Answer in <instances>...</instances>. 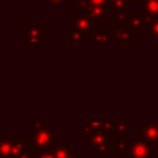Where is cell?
I'll list each match as a JSON object with an SVG mask.
<instances>
[{
    "mask_svg": "<svg viewBox=\"0 0 158 158\" xmlns=\"http://www.w3.org/2000/svg\"><path fill=\"white\" fill-rule=\"evenodd\" d=\"M85 143H88L98 154L106 158V154L110 153V143H111V136L105 130L94 131L90 132L88 136L84 137Z\"/></svg>",
    "mask_w": 158,
    "mask_h": 158,
    "instance_id": "7a4b0ae2",
    "label": "cell"
},
{
    "mask_svg": "<svg viewBox=\"0 0 158 158\" xmlns=\"http://www.w3.org/2000/svg\"><path fill=\"white\" fill-rule=\"evenodd\" d=\"M101 158H104V157H101Z\"/></svg>",
    "mask_w": 158,
    "mask_h": 158,
    "instance_id": "f546056e",
    "label": "cell"
},
{
    "mask_svg": "<svg viewBox=\"0 0 158 158\" xmlns=\"http://www.w3.org/2000/svg\"><path fill=\"white\" fill-rule=\"evenodd\" d=\"M86 4H91V5H100L104 7H109V0H85Z\"/></svg>",
    "mask_w": 158,
    "mask_h": 158,
    "instance_id": "7402d4cb",
    "label": "cell"
},
{
    "mask_svg": "<svg viewBox=\"0 0 158 158\" xmlns=\"http://www.w3.org/2000/svg\"><path fill=\"white\" fill-rule=\"evenodd\" d=\"M128 26L135 31H146L147 28V15L142 12H130L128 14Z\"/></svg>",
    "mask_w": 158,
    "mask_h": 158,
    "instance_id": "30bf717a",
    "label": "cell"
},
{
    "mask_svg": "<svg viewBox=\"0 0 158 158\" xmlns=\"http://www.w3.org/2000/svg\"><path fill=\"white\" fill-rule=\"evenodd\" d=\"M11 141V158H20L23 153L28 151V138L27 137H10Z\"/></svg>",
    "mask_w": 158,
    "mask_h": 158,
    "instance_id": "ba28073f",
    "label": "cell"
},
{
    "mask_svg": "<svg viewBox=\"0 0 158 158\" xmlns=\"http://www.w3.org/2000/svg\"><path fill=\"white\" fill-rule=\"evenodd\" d=\"M84 38H85V36L74 28L67 31V41L68 42H81Z\"/></svg>",
    "mask_w": 158,
    "mask_h": 158,
    "instance_id": "ffe728a7",
    "label": "cell"
},
{
    "mask_svg": "<svg viewBox=\"0 0 158 158\" xmlns=\"http://www.w3.org/2000/svg\"><path fill=\"white\" fill-rule=\"evenodd\" d=\"M28 151L33 153H41L47 149H52L56 144L54 131L48 127L43 121L28 120Z\"/></svg>",
    "mask_w": 158,
    "mask_h": 158,
    "instance_id": "6da1fadb",
    "label": "cell"
},
{
    "mask_svg": "<svg viewBox=\"0 0 158 158\" xmlns=\"http://www.w3.org/2000/svg\"><path fill=\"white\" fill-rule=\"evenodd\" d=\"M109 14L126 12L130 14V0H109Z\"/></svg>",
    "mask_w": 158,
    "mask_h": 158,
    "instance_id": "4fadbf2b",
    "label": "cell"
},
{
    "mask_svg": "<svg viewBox=\"0 0 158 158\" xmlns=\"http://www.w3.org/2000/svg\"><path fill=\"white\" fill-rule=\"evenodd\" d=\"M144 32L153 42H158V17L154 19L147 15V28Z\"/></svg>",
    "mask_w": 158,
    "mask_h": 158,
    "instance_id": "9a60e30c",
    "label": "cell"
},
{
    "mask_svg": "<svg viewBox=\"0 0 158 158\" xmlns=\"http://www.w3.org/2000/svg\"><path fill=\"white\" fill-rule=\"evenodd\" d=\"M36 158H56V156H54L52 149H47V151H43L41 153H37Z\"/></svg>",
    "mask_w": 158,
    "mask_h": 158,
    "instance_id": "44dd1931",
    "label": "cell"
},
{
    "mask_svg": "<svg viewBox=\"0 0 158 158\" xmlns=\"http://www.w3.org/2000/svg\"><path fill=\"white\" fill-rule=\"evenodd\" d=\"M110 133L130 135V121L128 120H115L114 128Z\"/></svg>",
    "mask_w": 158,
    "mask_h": 158,
    "instance_id": "e0dca14e",
    "label": "cell"
},
{
    "mask_svg": "<svg viewBox=\"0 0 158 158\" xmlns=\"http://www.w3.org/2000/svg\"><path fill=\"white\" fill-rule=\"evenodd\" d=\"M56 158H79V156L77 153H74L72 151V148L67 144H59L56 143L54 147L52 148Z\"/></svg>",
    "mask_w": 158,
    "mask_h": 158,
    "instance_id": "5bb4252c",
    "label": "cell"
},
{
    "mask_svg": "<svg viewBox=\"0 0 158 158\" xmlns=\"http://www.w3.org/2000/svg\"><path fill=\"white\" fill-rule=\"evenodd\" d=\"M20 158H36V153L31 152V151H27L26 153H23Z\"/></svg>",
    "mask_w": 158,
    "mask_h": 158,
    "instance_id": "484cf974",
    "label": "cell"
},
{
    "mask_svg": "<svg viewBox=\"0 0 158 158\" xmlns=\"http://www.w3.org/2000/svg\"><path fill=\"white\" fill-rule=\"evenodd\" d=\"M89 40L98 47V48H104L106 47L110 42H112V30H99L94 31V33L89 37Z\"/></svg>",
    "mask_w": 158,
    "mask_h": 158,
    "instance_id": "9c48e42d",
    "label": "cell"
},
{
    "mask_svg": "<svg viewBox=\"0 0 158 158\" xmlns=\"http://www.w3.org/2000/svg\"><path fill=\"white\" fill-rule=\"evenodd\" d=\"M111 143H110V154L112 153H123L128 154L130 152V135H117L110 133Z\"/></svg>",
    "mask_w": 158,
    "mask_h": 158,
    "instance_id": "52a82bcc",
    "label": "cell"
},
{
    "mask_svg": "<svg viewBox=\"0 0 158 158\" xmlns=\"http://www.w3.org/2000/svg\"><path fill=\"white\" fill-rule=\"evenodd\" d=\"M151 158H158V142L152 143V154Z\"/></svg>",
    "mask_w": 158,
    "mask_h": 158,
    "instance_id": "cb8c5ba5",
    "label": "cell"
},
{
    "mask_svg": "<svg viewBox=\"0 0 158 158\" xmlns=\"http://www.w3.org/2000/svg\"><path fill=\"white\" fill-rule=\"evenodd\" d=\"M102 123H104V130L110 133L112 131V128H114L115 120H102Z\"/></svg>",
    "mask_w": 158,
    "mask_h": 158,
    "instance_id": "603a6c76",
    "label": "cell"
},
{
    "mask_svg": "<svg viewBox=\"0 0 158 158\" xmlns=\"http://www.w3.org/2000/svg\"><path fill=\"white\" fill-rule=\"evenodd\" d=\"M46 40V27L43 23L22 26V41L23 42H43Z\"/></svg>",
    "mask_w": 158,
    "mask_h": 158,
    "instance_id": "5b68a950",
    "label": "cell"
},
{
    "mask_svg": "<svg viewBox=\"0 0 158 158\" xmlns=\"http://www.w3.org/2000/svg\"><path fill=\"white\" fill-rule=\"evenodd\" d=\"M152 143H148L142 137H137L131 142L128 158H151Z\"/></svg>",
    "mask_w": 158,
    "mask_h": 158,
    "instance_id": "8992f818",
    "label": "cell"
},
{
    "mask_svg": "<svg viewBox=\"0 0 158 158\" xmlns=\"http://www.w3.org/2000/svg\"><path fill=\"white\" fill-rule=\"evenodd\" d=\"M104 130V123L102 120H86L84 121L79 127H78V136L79 137H85L90 132L94 131H100Z\"/></svg>",
    "mask_w": 158,
    "mask_h": 158,
    "instance_id": "7c38bea8",
    "label": "cell"
},
{
    "mask_svg": "<svg viewBox=\"0 0 158 158\" xmlns=\"http://www.w3.org/2000/svg\"><path fill=\"white\" fill-rule=\"evenodd\" d=\"M142 11L149 17H158V0H143Z\"/></svg>",
    "mask_w": 158,
    "mask_h": 158,
    "instance_id": "2e32d148",
    "label": "cell"
},
{
    "mask_svg": "<svg viewBox=\"0 0 158 158\" xmlns=\"http://www.w3.org/2000/svg\"><path fill=\"white\" fill-rule=\"evenodd\" d=\"M38 1H41V2H47V0H38Z\"/></svg>",
    "mask_w": 158,
    "mask_h": 158,
    "instance_id": "83f0119b",
    "label": "cell"
},
{
    "mask_svg": "<svg viewBox=\"0 0 158 158\" xmlns=\"http://www.w3.org/2000/svg\"><path fill=\"white\" fill-rule=\"evenodd\" d=\"M135 1H136V2H142L143 0H135Z\"/></svg>",
    "mask_w": 158,
    "mask_h": 158,
    "instance_id": "f1b7e54d",
    "label": "cell"
},
{
    "mask_svg": "<svg viewBox=\"0 0 158 158\" xmlns=\"http://www.w3.org/2000/svg\"><path fill=\"white\" fill-rule=\"evenodd\" d=\"M112 30V42H115L118 47H128L132 42H135L136 36L135 31L126 25H120V26H111Z\"/></svg>",
    "mask_w": 158,
    "mask_h": 158,
    "instance_id": "3957f363",
    "label": "cell"
},
{
    "mask_svg": "<svg viewBox=\"0 0 158 158\" xmlns=\"http://www.w3.org/2000/svg\"><path fill=\"white\" fill-rule=\"evenodd\" d=\"M65 0H47V2L51 5V6H62L64 4Z\"/></svg>",
    "mask_w": 158,
    "mask_h": 158,
    "instance_id": "d4e9b609",
    "label": "cell"
},
{
    "mask_svg": "<svg viewBox=\"0 0 158 158\" xmlns=\"http://www.w3.org/2000/svg\"><path fill=\"white\" fill-rule=\"evenodd\" d=\"M139 137H142L148 143L158 142V121L146 122L141 128Z\"/></svg>",
    "mask_w": 158,
    "mask_h": 158,
    "instance_id": "8fae6325",
    "label": "cell"
},
{
    "mask_svg": "<svg viewBox=\"0 0 158 158\" xmlns=\"http://www.w3.org/2000/svg\"><path fill=\"white\" fill-rule=\"evenodd\" d=\"M125 156H126V154H123V153H112V154H111L112 158H126ZM127 158H128V157H127Z\"/></svg>",
    "mask_w": 158,
    "mask_h": 158,
    "instance_id": "4316f807",
    "label": "cell"
},
{
    "mask_svg": "<svg viewBox=\"0 0 158 158\" xmlns=\"http://www.w3.org/2000/svg\"><path fill=\"white\" fill-rule=\"evenodd\" d=\"M95 22L94 20L84 12H74L73 14V28L83 33L85 37H90L95 31Z\"/></svg>",
    "mask_w": 158,
    "mask_h": 158,
    "instance_id": "277c9868",
    "label": "cell"
},
{
    "mask_svg": "<svg viewBox=\"0 0 158 158\" xmlns=\"http://www.w3.org/2000/svg\"><path fill=\"white\" fill-rule=\"evenodd\" d=\"M128 22V14L126 12H116L111 14V26H120L126 25Z\"/></svg>",
    "mask_w": 158,
    "mask_h": 158,
    "instance_id": "d6986e66",
    "label": "cell"
},
{
    "mask_svg": "<svg viewBox=\"0 0 158 158\" xmlns=\"http://www.w3.org/2000/svg\"><path fill=\"white\" fill-rule=\"evenodd\" d=\"M0 158H11L10 137H1L0 138Z\"/></svg>",
    "mask_w": 158,
    "mask_h": 158,
    "instance_id": "ac0fdd59",
    "label": "cell"
}]
</instances>
